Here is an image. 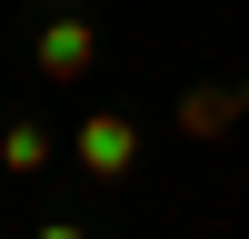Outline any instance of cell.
<instances>
[{
    "instance_id": "cell-7",
    "label": "cell",
    "mask_w": 249,
    "mask_h": 239,
    "mask_svg": "<svg viewBox=\"0 0 249 239\" xmlns=\"http://www.w3.org/2000/svg\"><path fill=\"white\" fill-rule=\"evenodd\" d=\"M239 110H249V80H239Z\"/></svg>"
},
{
    "instance_id": "cell-5",
    "label": "cell",
    "mask_w": 249,
    "mask_h": 239,
    "mask_svg": "<svg viewBox=\"0 0 249 239\" xmlns=\"http://www.w3.org/2000/svg\"><path fill=\"white\" fill-rule=\"evenodd\" d=\"M30 239H90V229H80V219H40Z\"/></svg>"
},
{
    "instance_id": "cell-2",
    "label": "cell",
    "mask_w": 249,
    "mask_h": 239,
    "mask_svg": "<svg viewBox=\"0 0 249 239\" xmlns=\"http://www.w3.org/2000/svg\"><path fill=\"white\" fill-rule=\"evenodd\" d=\"M90 60H100L90 10H50V30H40V80H90Z\"/></svg>"
},
{
    "instance_id": "cell-1",
    "label": "cell",
    "mask_w": 249,
    "mask_h": 239,
    "mask_svg": "<svg viewBox=\"0 0 249 239\" xmlns=\"http://www.w3.org/2000/svg\"><path fill=\"white\" fill-rule=\"evenodd\" d=\"M70 159H80L90 179H120V170L140 159V120H120V110H90V120H80V139H70Z\"/></svg>"
},
{
    "instance_id": "cell-4",
    "label": "cell",
    "mask_w": 249,
    "mask_h": 239,
    "mask_svg": "<svg viewBox=\"0 0 249 239\" xmlns=\"http://www.w3.org/2000/svg\"><path fill=\"white\" fill-rule=\"evenodd\" d=\"M230 120H239V90H190V100H179V130H190V139H219Z\"/></svg>"
},
{
    "instance_id": "cell-3",
    "label": "cell",
    "mask_w": 249,
    "mask_h": 239,
    "mask_svg": "<svg viewBox=\"0 0 249 239\" xmlns=\"http://www.w3.org/2000/svg\"><path fill=\"white\" fill-rule=\"evenodd\" d=\"M0 170H10V179H40V170H50V130H40V120H10V130H0Z\"/></svg>"
},
{
    "instance_id": "cell-6",
    "label": "cell",
    "mask_w": 249,
    "mask_h": 239,
    "mask_svg": "<svg viewBox=\"0 0 249 239\" xmlns=\"http://www.w3.org/2000/svg\"><path fill=\"white\" fill-rule=\"evenodd\" d=\"M50 10H80V0H50Z\"/></svg>"
}]
</instances>
